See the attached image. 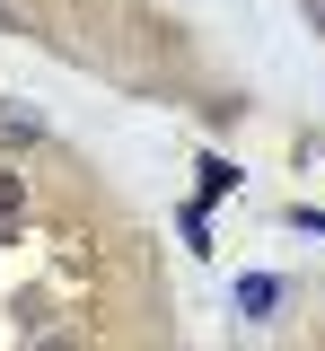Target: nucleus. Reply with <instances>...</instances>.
<instances>
[{
    "mask_svg": "<svg viewBox=\"0 0 325 351\" xmlns=\"http://www.w3.org/2000/svg\"><path fill=\"white\" fill-rule=\"evenodd\" d=\"M18 219H27V176H18V167H0V237H9Z\"/></svg>",
    "mask_w": 325,
    "mask_h": 351,
    "instance_id": "1",
    "label": "nucleus"
},
{
    "mask_svg": "<svg viewBox=\"0 0 325 351\" xmlns=\"http://www.w3.org/2000/svg\"><path fill=\"white\" fill-rule=\"evenodd\" d=\"M193 176H202V193H193V202H229V193H237V167H229V158H202Z\"/></svg>",
    "mask_w": 325,
    "mask_h": 351,
    "instance_id": "2",
    "label": "nucleus"
},
{
    "mask_svg": "<svg viewBox=\"0 0 325 351\" xmlns=\"http://www.w3.org/2000/svg\"><path fill=\"white\" fill-rule=\"evenodd\" d=\"M237 307H246V316L264 325V316L281 307V281H264V272H255V281H237Z\"/></svg>",
    "mask_w": 325,
    "mask_h": 351,
    "instance_id": "3",
    "label": "nucleus"
},
{
    "mask_svg": "<svg viewBox=\"0 0 325 351\" xmlns=\"http://www.w3.org/2000/svg\"><path fill=\"white\" fill-rule=\"evenodd\" d=\"M0 141H18V149H27V141H36V114H18V106H0Z\"/></svg>",
    "mask_w": 325,
    "mask_h": 351,
    "instance_id": "4",
    "label": "nucleus"
},
{
    "mask_svg": "<svg viewBox=\"0 0 325 351\" xmlns=\"http://www.w3.org/2000/svg\"><path fill=\"white\" fill-rule=\"evenodd\" d=\"M317 18H325V0H317Z\"/></svg>",
    "mask_w": 325,
    "mask_h": 351,
    "instance_id": "5",
    "label": "nucleus"
}]
</instances>
